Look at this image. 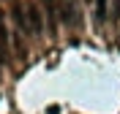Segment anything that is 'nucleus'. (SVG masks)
I'll return each instance as SVG.
<instances>
[{"label": "nucleus", "mask_w": 120, "mask_h": 114, "mask_svg": "<svg viewBox=\"0 0 120 114\" xmlns=\"http://www.w3.org/2000/svg\"><path fill=\"white\" fill-rule=\"evenodd\" d=\"M57 8H60V24L66 30L82 27V6H79V0H57Z\"/></svg>", "instance_id": "obj_1"}, {"label": "nucleus", "mask_w": 120, "mask_h": 114, "mask_svg": "<svg viewBox=\"0 0 120 114\" xmlns=\"http://www.w3.org/2000/svg\"><path fill=\"white\" fill-rule=\"evenodd\" d=\"M25 16H27L30 35H41V33H44V11L36 6V3H27V6H25Z\"/></svg>", "instance_id": "obj_2"}, {"label": "nucleus", "mask_w": 120, "mask_h": 114, "mask_svg": "<svg viewBox=\"0 0 120 114\" xmlns=\"http://www.w3.org/2000/svg\"><path fill=\"white\" fill-rule=\"evenodd\" d=\"M41 11H44V19H46V30L57 33V19H60L57 0H41Z\"/></svg>", "instance_id": "obj_3"}, {"label": "nucleus", "mask_w": 120, "mask_h": 114, "mask_svg": "<svg viewBox=\"0 0 120 114\" xmlns=\"http://www.w3.org/2000/svg\"><path fill=\"white\" fill-rule=\"evenodd\" d=\"M109 0H96V22L98 24H104V22H109Z\"/></svg>", "instance_id": "obj_4"}, {"label": "nucleus", "mask_w": 120, "mask_h": 114, "mask_svg": "<svg viewBox=\"0 0 120 114\" xmlns=\"http://www.w3.org/2000/svg\"><path fill=\"white\" fill-rule=\"evenodd\" d=\"M14 22H16V27H19V33H27V35H30L27 16H25V6H16V8H14Z\"/></svg>", "instance_id": "obj_5"}, {"label": "nucleus", "mask_w": 120, "mask_h": 114, "mask_svg": "<svg viewBox=\"0 0 120 114\" xmlns=\"http://www.w3.org/2000/svg\"><path fill=\"white\" fill-rule=\"evenodd\" d=\"M8 41H11V35H8V27H6V19H3V14H0V46L8 52Z\"/></svg>", "instance_id": "obj_6"}, {"label": "nucleus", "mask_w": 120, "mask_h": 114, "mask_svg": "<svg viewBox=\"0 0 120 114\" xmlns=\"http://www.w3.org/2000/svg\"><path fill=\"white\" fill-rule=\"evenodd\" d=\"M117 16H120V0H112V11H109V19H112V22H117Z\"/></svg>", "instance_id": "obj_7"}, {"label": "nucleus", "mask_w": 120, "mask_h": 114, "mask_svg": "<svg viewBox=\"0 0 120 114\" xmlns=\"http://www.w3.org/2000/svg\"><path fill=\"white\" fill-rule=\"evenodd\" d=\"M6 54H8V52H6V49H3V46H0V65L6 62Z\"/></svg>", "instance_id": "obj_8"}, {"label": "nucleus", "mask_w": 120, "mask_h": 114, "mask_svg": "<svg viewBox=\"0 0 120 114\" xmlns=\"http://www.w3.org/2000/svg\"><path fill=\"white\" fill-rule=\"evenodd\" d=\"M46 114H60V109H57V106H49V109H46Z\"/></svg>", "instance_id": "obj_9"}]
</instances>
